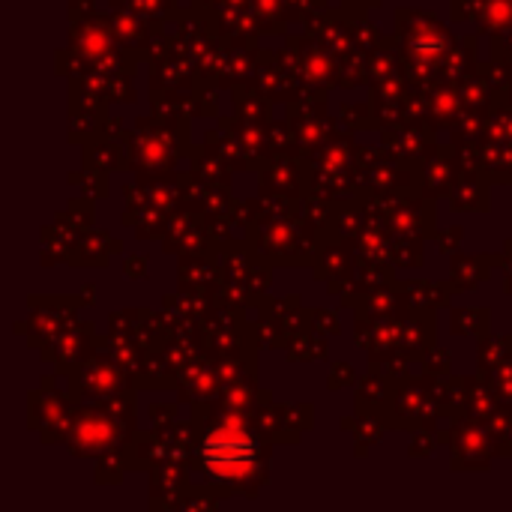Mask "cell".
Here are the masks:
<instances>
[{
	"label": "cell",
	"instance_id": "6da1fadb",
	"mask_svg": "<svg viewBox=\"0 0 512 512\" xmlns=\"http://www.w3.org/2000/svg\"><path fill=\"white\" fill-rule=\"evenodd\" d=\"M204 462L222 480L243 477V474L252 471L255 444L246 435L234 432V429H222V432L210 435V441L204 444Z\"/></svg>",
	"mask_w": 512,
	"mask_h": 512
}]
</instances>
